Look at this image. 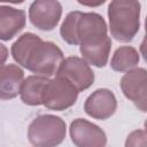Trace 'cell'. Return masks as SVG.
Instances as JSON below:
<instances>
[{
	"label": "cell",
	"instance_id": "obj_9",
	"mask_svg": "<svg viewBox=\"0 0 147 147\" xmlns=\"http://www.w3.org/2000/svg\"><path fill=\"white\" fill-rule=\"evenodd\" d=\"M69 134L76 147H106L107 145L105 131L84 118H76L71 122Z\"/></svg>",
	"mask_w": 147,
	"mask_h": 147
},
{
	"label": "cell",
	"instance_id": "obj_12",
	"mask_svg": "<svg viewBox=\"0 0 147 147\" xmlns=\"http://www.w3.org/2000/svg\"><path fill=\"white\" fill-rule=\"evenodd\" d=\"M24 82V71L17 64H2L0 69V96L10 100L21 93Z\"/></svg>",
	"mask_w": 147,
	"mask_h": 147
},
{
	"label": "cell",
	"instance_id": "obj_6",
	"mask_svg": "<svg viewBox=\"0 0 147 147\" xmlns=\"http://www.w3.org/2000/svg\"><path fill=\"white\" fill-rule=\"evenodd\" d=\"M121 90L126 99L133 102L134 107L147 113V70L134 68L121 78Z\"/></svg>",
	"mask_w": 147,
	"mask_h": 147
},
{
	"label": "cell",
	"instance_id": "obj_17",
	"mask_svg": "<svg viewBox=\"0 0 147 147\" xmlns=\"http://www.w3.org/2000/svg\"><path fill=\"white\" fill-rule=\"evenodd\" d=\"M139 51H140V54H141L144 61L147 63V37H144V39L139 46Z\"/></svg>",
	"mask_w": 147,
	"mask_h": 147
},
{
	"label": "cell",
	"instance_id": "obj_15",
	"mask_svg": "<svg viewBox=\"0 0 147 147\" xmlns=\"http://www.w3.org/2000/svg\"><path fill=\"white\" fill-rule=\"evenodd\" d=\"M140 61V55L133 46H119L113 54L110 68L116 72H127L134 69Z\"/></svg>",
	"mask_w": 147,
	"mask_h": 147
},
{
	"label": "cell",
	"instance_id": "obj_1",
	"mask_svg": "<svg viewBox=\"0 0 147 147\" xmlns=\"http://www.w3.org/2000/svg\"><path fill=\"white\" fill-rule=\"evenodd\" d=\"M10 52L14 61L18 65L34 75L48 78L57 74L64 60L63 53L56 44L44 41L32 32H25L20 36L11 45Z\"/></svg>",
	"mask_w": 147,
	"mask_h": 147
},
{
	"label": "cell",
	"instance_id": "obj_18",
	"mask_svg": "<svg viewBox=\"0 0 147 147\" xmlns=\"http://www.w3.org/2000/svg\"><path fill=\"white\" fill-rule=\"evenodd\" d=\"M145 37H147V16L145 18Z\"/></svg>",
	"mask_w": 147,
	"mask_h": 147
},
{
	"label": "cell",
	"instance_id": "obj_19",
	"mask_svg": "<svg viewBox=\"0 0 147 147\" xmlns=\"http://www.w3.org/2000/svg\"><path fill=\"white\" fill-rule=\"evenodd\" d=\"M0 46H1L2 51H3V52H6V47H5V45H2V44H1ZM5 60H6V53H5V55H3V61H5Z\"/></svg>",
	"mask_w": 147,
	"mask_h": 147
},
{
	"label": "cell",
	"instance_id": "obj_7",
	"mask_svg": "<svg viewBox=\"0 0 147 147\" xmlns=\"http://www.w3.org/2000/svg\"><path fill=\"white\" fill-rule=\"evenodd\" d=\"M56 76L63 77L69 80L78 92L85 91L91 87L94 83L95 76L90 64L82 57L78 56H68L65 57L59 70Z\"/></svg>",
	"mask_w": 147,
	"mask_h": 147
},
{
	"label": "cell",
	"instance_id": "obj_20",
	"mask_svg": "<svg viewBox=\"0 0 147 147\" xmlns=\"http://www.w3.org/2000/svg\"><path fill=\"white\" fill-rule=\"evenodd\" d=\"M144 127H145V132L147 133V118H146V121H145V123H144Z\"/></svg>",
	"mask_w": 147,
	"mask_h": 147
},
{
	"label": "cell",
	"instance_id": "obj_2",
	"mask_svg": "<svg viewBox=\"0 0 147 147\" xmlns=\"http://www.w3.org/2000/svg\"><path fill=\"white\" fill-rule=\"evenodd\" d=\"M105 18L93 11H70L60 28L61 38L69 45L86 46L105 40L108 34Z\"/></svg>",
	"mask_w": 147,
	"mask_h": 147
},
{
	"label": "cell",
	"instance_id": "obj_10",
	"mask_svg": "<svg viewBox=\"0 0 147 147\" xmlns=\"http://www.w3.org/2000/svg\"><path fill=\"white\" fill-rule=\"evenodd\" d=\"M117 109V99L113 91L108 88H98L92 92L84 102L85 113L99 121L111 117Z\"/></svg>",
	"mask_w": 147,
	"mask_h": 147
},
{
	"label": "cell",
	"instance_id": "obj_5",
	"mask_svg": "<svg viewBox=\"0 0 147 147\" xmlns=\"http://www.w3.org/2000/svg\"><path fill=\"white\" fill-rule=\"evenodd\" d=\"M77 88L65 78L56 76L47 82L42 92V105L51 110L62 111L74 106L78 99Z\"/></svg>",
	"mask_w": 147,
	"mask_h": 147
},
{
	"label": "cell",
	"instance_id": "obj_16",
	"mask_svg": "<svg viewBox=\"0 0 147 147\" xmlns=\"http://www.w3.org/2000/svg\"><path fill=\"white\" fill-rule=\"evenodd\" d=\"M124 147H147V133L144 130H134L125 139Z\"/></svg>",
	"mask_w": 147,
	"mask_h": 147
},
{
	"label": "cell",
	"instance_id": "obj_11",
	"mask_svg": "<svg viewBox=\"0 0 147 147\" xmlns=\"http://www.w3.org/2000/svg\"><path fill=\"white\" fill-rule=\"evenodd\" d=\"M26 24V14L22 9L10 6H0V39L9 41L16 37Z\"/></svg>",
	"mask_w": 147,
	"mask_h": 147
},
{
	"label": "cell",
	"instance_id": "obj_13",
	"mask_svg": "<svg viewBox=\"0 0 147 147\" xmlns=\"http://www.w3.org/2000/svg\"><path fill=\"white\" fill-rule=\"evenodd\" d=\"M49 78L45 76H39V75L28 76L23 82L20 93L22 102L28 106L42 105V92Z\"/></svg>",
	"mask_w": 147,
	"mask_h": 147
},
{
	"label": "cell",
	"instance_id": "obj_3",
	"mask_svg": "<svg viewBox=\"0 0 147 147\" xmlns=\"http://www.w3.org/2000/svg\"><path fill=\"white\" fill-rule=\"evenodd\" d=\"M141 5L136 0H113L108 5V21L111 37L121 42L133 40L140 29Z\"/></svg>",
	"mask_w": 147,
	"mask_h": 147
},
{
	"label": "cell",
	"instance_id": "obj_8",
	"mask_svg": "<svg viewBox=\"0 0 147 147\" xmlns=\"http://www.w3.org/2000/svg\"><path fill=\"white\" fill-rule=\"evenodd\" d=\"M62 16V5L56 0H36L29 7V20L41 31H52Z\"/></svg>",
	"mask_w": 147,
	"mask_h": 147
},
{
	"label": "cell",
	"instance_id": "obj_14",
	"mask_svg": "<svg viewBox=\"0 0 147 147\" xmlns=\"http://www.w3.org/2000/svg\"><path fill=\"white\" fill-rule=\"evenodd\" d=\"M111 49V39L108 36L105 40L86 45V46H79V52L83 56V59L88 63L96 68H103L109 59Z\"/></svg>",
	"mask_w": 147,
	"mask_h": 147
},
{
	"label": "cell",
	"instance_id": "obj_4",
	"mask_svg": "<svg viewBox=\"0 0 147 147\" xmlns=\"http://www.w3.org/2000/svg\"><path fill=\"white\" fill-rule=\"evenodd\" d=\"M67 134V124L60 116L42 114L32 119L28 127V139L34 147H57Z\"/></svg>",
	"mask_w": 147,
	"mask_h": 147
}]
</instances>
